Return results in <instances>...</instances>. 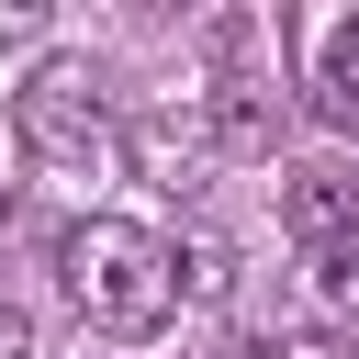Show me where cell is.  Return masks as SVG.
<instances>
[{
    "mask_svg": "<svg viewBox=\"0 0 359 359\" xmlns=\"http://www.w3.org/2000/svg\"><path fill=\"white\" fill-rule=\"evenodd\" d=\"M11 135L34 146V168H56V180H101L112 168V101H101V79H90V56H45L22 90H11Z\"/></svg>",
    "mask_w": 359,
    "mask_h": 359,
    "instance_id": "2",
    "label": "cell"
},
{
    "mask_svg": "<svg viewBox=\"0 0 359 359\" xmlns=\"http://www.w3.org/2000/svg\"><path fill=\"white\" fill-rule=\"evenodd\" d=\"M56 280H67V303H79L101 337H157L168 303H180L168 236L135 224V213H79V224L56 236Z\"/></svg>",
    "mask_w": 359,
    "mask_h": 359,
    "instance_id": "1",
    "label": "cell"
},
{
    "mask_svg": "<svg viewBox=\"0 0 359 359\" xmlns=\"http://www.w3.org/2000/svg\"><path fill=\"white\" fill-rule=\"evenodd\" d=\"M34 34V0H0V45H22Z\"/></svg>",
    "mask_w": 359,
    "mask_h": 359,
    "instance_id": "6",
    "label": "cell"
},
{
    "mask_svg": "<svg viewBox=\"0 0 359 359\" xmlns=\"http://www.w3.org/2000/svg\"><path fill=\"white\" fill-rule=\"evenodd\" d=\"M314 112L337 123V135H359V11H325L314 22Z\"/></svg>",
    "mask_w": 359,
    "mask_h": 359,
    "instance_id": "4",
    "label": "cell"
},
{
    "mask_svg": "<svg viewBox=\"0 0 359 359\" xmlns=\"http://www.w3.org/2000/svg\"><path fill=\"white\" fill-rule=\"evenodd\" d=\"M0 359H34V314L22 303H0Z\"/></svg>",
    "mask_w": 359,
    "mask_h": 359,
    "instance_id": "5",
    "label": "cell"
},
{
    "mask_svg": "<svg viewBox=\"0 0 359 359\" xmlns=\"http://www.w3.org/2000/svg\"><path fill=\"white\" fill-rule=\"evenodd\" d=\"M280 236L325 269V292H359V168H337V157L292 168L280 180Z\"/></svg>",
    "mask_w": 359,
    "mask_h": 359,
    "instance_id": "3",
    "label": "cell"
}]
</instances>
